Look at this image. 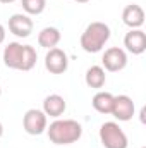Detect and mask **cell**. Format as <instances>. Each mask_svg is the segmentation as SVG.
Masks as SVG:
<instances>
[{
	"label": "cell",
	"mask_w": 146,
	"mask_h": 148,
	"mask_svg": "<svg viewBox=\"0 0 146 148\" xmlns=\"http://www.w3.org/2000/svg\"><path fill=\"white\" fill-rule=\"evenodd\" d=\"M38 53L31 45H23L19 41H10L3 48V64L16 71H31L36 66Z\"/></svg>",
	"instance_id": "1"
},
{
	"label": "cell",
	"mask_w": 146,
	"mask_h": 148,
	"mask_svg": "<svg viewBox=\"0 0 146 148\" xmlns=\"http://www.w3.org/2000/svg\"><path fill=\"white\" fill-rule=\"evenodd\" d=\"M48 140L53 145H72L83 136V126L74 119H55L46 126Z\"/></svg>",
	"instance_id": "2"
},
{
	"label": "cell",
	"mask_w": 146,
	"mask_h": 148,
	"mask_svg": "<svg viewBox=\"0 0 146 148\" xmlns=\"http://www.w3.org/2000/svg\"><path fill=\"white\" fill-rule=\"evenodd\" d=\"M110 36H112V31H110L108 24H105L102 21H95L86 26V29L81 35L79 43L86 53H98L103 50V47L107 45Z\"/></svg>",
	"instance_id": "3"
},
{
	"label": "cell",
	"mask_w": 146,
	"mask_h": 148,
	"mask_svg": "<svg viewBox=\"0 0 146 148\" xmlns=\"http://www.w3.org/2000/svg\"><path fill=\"white\" fill-rule=\"evenodd\" d=\"M100 141L105 148H127V145H129L127 134L113 121L102 124V127H100Z\"/></svg>",
	"instance_id": "4"
},
{
	"label": "cell",
	"mask_w": 146,
	"mask_h": 148,
	"mask_svg": "<svg viewBox=\"0 0 146 148\" xmlns=\"http://www.w3.org/2000/svg\"><path fill=\"white\" fill-rule=\"evenodd\" d=\"M46 126H48V117L45 115L43 110H40V109L26 110L24 117H23V127L28 134L38 136L46 131Z\"/></svg>",
	"instance_id": "5"
},
{
	"label": "cell",
	"mask_w": 146,
	"mask_h": 148,
	"mask_svg": "<svg viewBox=\"0 0 146 148\" xmlns=\"http://www.w3.org/2000/svg\"><path fill=\"white\" fill-rule=\"evenodd\" d=\"M102 64H103L105 71L119 73L127 66V53L120 47H110V48L105 50V53L102 57Z\"/></svg>",
	"instance_id": "6"
},
{
	"label": "cell",
	"mask_w": 146,
	"mask_h": 148,
	"mask_svg": "<svg viewBox=\"0 0 146 148\" xmlns=\"http://www.w3.org/2000/svg\"><path fill=\"white\" fill-rule=\"evenodd\" d=\"M45 67L50 74H64L69 67V57L67 53L55 47V48H50L45 55Z\"/></svg>",
	"instance_id": "7"
},
{
	"label": "cell",
	"mask_w": 146,
	"mask_h": 148,
	"mask_svg": "<svg viewBox=\"0 0 146 148\" xmlns=\"http://www.w3.org/2000/svg\"><path fill=\"white\" fill-rule=\"evenodd\" d=\"M134 112H136V105L132 102L131 97L127 95H117L113 97V105H112V115L120 121V122H127L134 117Z\"/></svg>",
	"instance_id": "8"
},
{
	"label": "cell",
	"mask_w": 146,
	"mask_h": 148,
	"mask_svg": "<svg viewBox=\"0 0 146 148\" xmlns=\"http://www.w3.org/2000/svg\"><path fill=\"white\" fill-rule=\"evenodd\" d=\"M35 29V23L28 14H12L9 17V31L17 38H28Z\"/></svg>",
	"instance_id": "9"
},
{
	"label": "cell",
	"mask_w": 146,
	"mask_h": 148,
	"mask_svg": "<svg viewBox=\"0 0 146 148\" xmlns=\"http://www.w3.org/2000/svg\"><path fill=\"white\" fill-rule=\"evenodd\" d=\"M124 47L132 55H141L146 50V33L143 29H129L124 36Z\"/></svg>",
	"instance_id": "10"
},
{
	"label": "cell",
	"mask_w": 146,
	"mask_h": 148,
	"mask_svg": "<svg viewBox=\"0 0 146 148\" xmlns=\"http://www.w3.org/2000/svg\"><path fill=\"white\" fill-rule=\"evenodd\" d=\"M122 23L131 29H141L145 24V10L138 3H129L122 10Z\"/></svg>",
	"instance_id": "11"
},
{
	"label": "cell",
	"mask_w": 146,
	"mask_h": 148,
	"mask_svg": "<svg viewBox=\"0 0 146 148\" xmlns=\"http://www.w3.org/2000/svg\"><path fill=\"white\" fill-rule=\"evenodd\" d=\"M67 109V102L64 100V97L53 93V95H48L45 100H43V112L46 117H53V119H59L60 115H64V112Z\"/></svg>",
	"instance_id": "12"
},
{
	"label": "cell",
	"mask_w": 146,
	"mask_h": 148,
	"mask_svg": "<svg viewBox=\"0 0 146 148\" xmlns=\"http://www.w3.org/2000/svg\"><path fill=\"white\" fill-rule=\"evenodd\" d=\"M60 40H62L60 31L57 28H53V26H46V28H43L38 33V45L43 47V48H46V50L55 48L60 43Z\"/></svg>",
	"instance_id": "13"
},
{
	"label": "cell",
	"mask_w": 146,
	"mask_h": 148,
	"mask_svg": "<svg viewBox=\"0 0 146 148\" xmlns=\"http://www.w3.org/2000/svg\"><path fill=\"white\" fill-rule=\"evenodd\" d=\"M84 81L89 88L93 90H102L107 83V74H105V69L102 66H91L88 71H86V76H84Z\"/></svg>",
	"instance_id": "14"
},
{
	"label": "cell",
	"mask_w": 146,
	"mask_h": 148,
	"mask_svg": "<svg viewBox=\"0 0 146 148\" xmlns=\"http://www.w3.org/2000/svg\"><path fill=\"white\" fill-rule=\"evenodd\" d=\"M91 105L100 114H110L112 105H113V95L108 93V91H98V93H95V97L91 100Z\"/></svg>",
	"instance_id": "15"
},
{
	"label": "cell",
	"mask_w": 146,
	"mask_h": 148,
	"mask_svg": "<svg viewBox=\"0 0 146 148\" xmlns=\"http://www.w3.org/2000/svg\"><path fill=\"white\" fill-rule=\"evenodd\" d=\"M21 5L28 16H40L46 7V0H21Z\"/></svg>",
	"instance_id": "16"
},
{
	"label": "cell",
	"mask_w": 146,
	"mask_h": 148,
	"mask_svg": "<svg viewBox=\"0 0 146 148\" xmlns=\"http://www.w3.org/2000/svg\"><path fill=\"white\" fill-rule=\"evenodd\" d=\"M3 41H5V28L0 24V45H2Z\"/></svg>",
	"instance_id": "17"
},
{
	"label": "cell",
	"mask_w": 146,
	"mask_h": 148,
	"mask_svg": "<svg viewBox=\"0 0 146 148\" xmlns=\"http://www.w3.org/2000/svg\"><path fill=\"white\" fill-rule=\"evenodd\" d=\"M16 0H0V3H14Z\"/></svg>",
	"instance_id": "18"
},
{
	"label": "cell",
	"mask_w": 146,
	"mask_h": 148,
	"mask_svg": "<svg viewBox=\"0 0 146 148\" xmlns=\"http://www.w3.org/2000/svg\"><path fill=\"white\" fill-rule=\"evenodd\" d=\"M2 134H3V126H2V122H0V138H2Z\"/></svg>",
	"instance_id": "19"
},
{
	"label": "cell",
	"mask_w": 146,
	"mask_h": 148,
	"mask_svg": "<svg viewBox=\"0 0 146 148\" xmlns=\"http://www.w3.org/2000/svg\"><path fill=\"white\" fill-rule=\"evenodd\" d=\"M74 2H77V3H86V2H89V0H74Z\"/></svg>",
	"instance_id": "20"
},
{
	"label": "cell",
	"mask_w": 146,
	"mask_h": 148,
	"mask_svg": "<svg viewBox=\"0 0 146 148\" xmlns=\"http://www.w3.org/2000/svg\"><path fill=\"white\" fill-rule=\"evenodd\" d=\"M0 97H2V88H0Z\"/></svg>",
	"instance_id": "21"
},
{
	"label": "cell",
	"mask_w": 146,
	"mask_h": 148,
	"mask_svg": "<svg viewBox=\"0 0 146 148\" xmlns=\"http://www.w3.org/2000/svg\"><path fill=\"white\" fill-rule=\"evenodd\" d=\"M141 148H146V147H141Z\"/></svg>",
	"instance_id": "22"
}]
</instances>
